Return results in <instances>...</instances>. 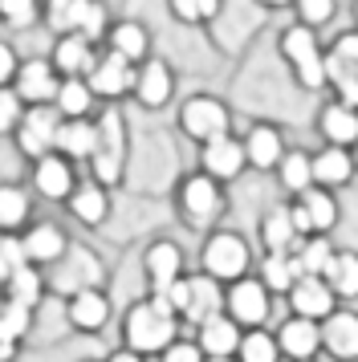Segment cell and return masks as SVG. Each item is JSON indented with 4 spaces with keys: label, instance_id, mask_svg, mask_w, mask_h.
Here are the masks:
<instances>
[{
    "label": "cell",
    "instance_id": "9",
    "mask_svg": "<svg viewBox=\"0 0 358 362\" xmlns=\"http://www.w3.org/2000/svg\"><path fill=\"white\" fill-rule=\"evenodd\" d=\"M163 297L175 305L183 326H200L204 317L224 310V285H220L216 277H208L204 269H200V273H183L175 285L163 289Z\"/></svg>",
    "mask_w": 358,
    "mask_h": 362
},
{
    "label": "cell",
    "instance_id": "2",
    "mask_svg": "<svg viewBox=\"0 0 358 362\" xmlns=\"http://www.w3.org/2000/svg\"><path fill=\"white\" fill-rule=\"evenodd\" d=\"M228 183L212 180L208 171H187L175 180V192H171V208H175L179 224L192 232H212L220 228V220L228 212Z\"/></svg>",
    "mask_w": 358,
    "mask_h": 362
},
{
    "label": "cell",
    "instance_id": "7",
    "mask_svg": "<svg viewBox=\"0 0 358 362\" xmlns=\"http://www.w3.org/2000/svg\"><path fill=\"white\" fill-rule=\"evenodd\" d=\"M200 269L220 285H228V281L253 273V245L236 228H212L204 232V245H200Z\"/></svg>",
    "mask_w": 358,
    "mask_h": 362
},
{
    "label": "cell",
    "instance_id": "41",
    "mask_svg": "<svg viewBox=\"0 0 358 362\" xmlns=\"http://www.w3.org/2000/svg\"><path fill=\"white\" fill-rule=\"evenodd\" d=\"M236 362H281V346H277V334L265 326H253L241 334V346H236Z\"/></svg>",
    "mask_w": 358,
    "mask_h": 362
},
{
    "label": "cell",
    "instance_id": "18",
    "mask_svg": "<svg viewBox=\"0 0 358 362\" xmlns=\"http://www.w3.org/2000/svg\"><path fill=\"white\" fill-rule=\"evenodd\" d=\"M183 273H187V257H183L179 240H171V236H155V240L143 248L146 293H163V289H167V285H175Z\"/></svg>",
    "mask_w": 358,
    "mask_h": 362
},
{
    "label": "cell",
    "instance_id": "38",
    "mask_svg": "<svg viewBox=\"0 0 358 362\" xmlns=\"http://www.w3.org/2000/svg\"><path fill=\"white\" fill-rule=\"evenodd\" d=\"M260 281H265V285H269V293H289V285L297 277H301V264H297V257H293V252H265V257H260V273H257Z\"/></svg>",
    "mask_w": 358,
    "mask_h": 362
},
{
    "label": "cell",
    "instance_id": "45",
    "mask_svg": "<svg viewBox=\"0 0 358 362\" xmlns=\"http://www.w3.org/2000/svg\"><path fill=\"white\" fill-rule=\"evenodd\" d=\"M293 17H297V25L325 29L330 21L338 17V0H293Z\"/></svg>",
    "mask_w": 358,
    "mask_h": 362
},
{
    "label": "cell",
    "instance_id": "25",
    "mask_svg": "<svg viewBox=\"0 0 358 362\" xmlns=\"http://www.w3.org/2000/svg\"><path fill=\"white\" fill-rule=\"evenodd\" d=\"M98 53H102V45H98V41H90V37H81V33H57V37H53V45H49V62L57 66V74H62V78H86V74L94 69Z\"/></svg>",
    "mask_w": 358,
    "mask_h": 362
},
{
    "label": "cell",
    "instance_id": "50",
    "mask_svg": "<svg viewBox=\"0 0 358 362\" xmlns=\"http://www.w3.org/2000/svg\"><path fill=\"white\" fill-rule=\"evenodd\" d=\"M106 362H146V354H139V350H130V346H114L110 354H106Z\"/></svg>",
    "mask_w": 358,
    "mask_h": 362
},
{
    "label": "cell",
    "instance_id": "33",
    "mask_svg": "<svg viewBox=\"0 0 358 362\" xmlns=\"http://www.w3.org/2000/svg\"><path fill=\"white\" fill-rule=\"evenodd\" d=\"M33 187L16 180H0V232H25L33 220Z\"/></svg>",
    "mask_w": 358,
    "mask_h": 362
},
{
    "label": "cell",
    "instance_id": "1",
    "mask_svg": "<svg viewBox=\"0 0 358 362\" xmlns=\"http://www.w3.org/2000/svg\"><path fill=\"white\" fill-rule=\"evenodd\" d=\"M179 329H183V322H179L175 305L163 293H146V297L130 301L127 310H122L118 338H122V346L139 350L146 358H159L163 350L179 338Z\"/></svg>",
    "mask_w": 358,
    "mask_h": 362
},
{
    "label": "cell",
    "instance_id": "36",
    "mask_svg": "<svg viewBox=\"0 0 358 362\" xmlns=\"http://www.w3.org/2000/svg\"><path fill=\"white\" fill-rule=\"evenodd\" d=\"M277 183H281V192L285 196H301L313 187V151H301V147H289L285 151V159L277 163Z\"/></svg>",
    "mask_w": 358,
    "mask_h": 362
},
{
    "label": "cell",
    "instance_id": "40",
    "mask_svg": "<svg viewBox=\"0 0 358 362\" xmlns=\"http://www.w3.org/2000/svg\"><path fill=\"white\" fill-rule=\"evenodd\" d=\"M163 4H167V17L179 29H208L224 0H163Z\"/></svg>",
    "mask_w": 358,
    "mask_h": 362
},
{
    "label": "cell",
    "instance_id": "26",
    "mask_svg": "<svg viewBox=\"0 0 358 362\" xmlns=\"http://www.w3.org/2000/svg\"><path fill=\"white\" fill-rule=\"evenodd\" d=\"M21 245H25L29 264L49 269V264L69 248V232H65V224H57V220H29L25 232H21Z\"/></svg>",
    "mask_w": 358,
    "mask_h": 362
},
{
    "label": "cell",
    "instance_id": "14",
    "mask_svg": "<svg viewBox=\"0 0 358 362\" xmlns=\"http://www.w3.org/2000/svg\"><path fill=\"white\" fill-rule=\"evenodd\" d=\"M81 171L74 159H65L62 151H49L41 159H33L29 163V187L37 199H45V204H65L69 192L78 187Z\"/></svg>",
    "mask_w": 358,
    "mask_h": 362
},
{
    "label": "cell",
    "instance_id": "5",
    "mask_svg": "<svg viewBox=\"0 0 358 362\" xmlns=\"http://www.w3.org/2000/svg\"><path fill=\"white\" fill-rule=\"evenodd\" d=\"M45 289L53 297H69L81 293V289H106V264L90 245L69 240V248L45 269Z\"/></svg>",
    "mask_w": 358,
    "mask_h": 362
},
{
    "label": "cell",
    "instance_id": "16",
    "mask_svg": "<svg viewBox=\"0 0 358 362\" xmlns=\"http://www.w3.org/2000/svg\"><path fill=\"white\" fill-rule=\"evenodd\" d=\"M62 208L74 224H81V228H90V232H102V224L114 212V187L98 183L94 175H81L78 187L69 192V199H65Z\"/></svg>",
    "mask_w": 358,
    "mask_h": 362
},
{
    "label": "cell",
    "instance_id": "22",
    "mask_svg": "<svg viewBox=\"0 0 358 362\" xmlns=\"http://www.w3.org/2000/svg\"><path fill=\"white\" fill-rule=\"evenodd\" d=\"M244 143V159H248V171H277V163L285 159V131L277 122H253L248 131L241 134Z\"/></svg>",
    "mask_w": 358,
    "mask_h": 362
},
{
    "label": "cell",
    "instance_id": "24",
    "mask_svg": "<svg viewBox=\"0 0 358 362\" xmlns=\"http://www.w3.org/2000/svg\"><path fill=\"white\" fill-rule=\"evenodd\" d=\"M102 49H110L118 57H127L130 66H139V62H146L155 53V37H151V29L139 17H114L106 37H102Z\"/></svg>",
    "mask_w": 358,
    "mask_h": 362
},
{
    "label": "cell",
    "instance_id": "56",
    "mask_svg": "<svg viewBox=\"0 0 358 362\" xmlns=\"http://www.w3.org/2000/svg\"><path fill=\"white\" fill-rule=\"evenodd\" d=\"M0 293H4V277H0Z\"/></svg>",
    "mask_w": 358,
    "mask_h": 362
},
{
    "label": "cell",
    "instance_id": "6",
    "mask_svg": "<svg viewBox=\"0 0 358 362\" xmlns=\"http://www.w3.org/2000/svg\"><path fill=\"white\" fill-rule=\"evenodd\" d=\"M110 8L106 0H41V25L49 33H81L102 45V37L110 29Z\"/></svg>",
    "mask_w": 358,
    "mask_h": 362
},
{
    "label": "cell",
    "instance_id": "32",
    "mask_svg": "<svg viewBox=\"0 0 358 362\" xmlns=\"http://www.w3.org/2000/svg\"><path fill=\"white\" fill-rule=\"evenodd\" d=\"M257 236H260V248H265V252H293L297 240H301V232L293 228L289 204H273L269 212L260 216Z\"/></svg>",
    "mask_w": 358,
    "mask_h": 362
},
{
    "label": "cell",
    "instance_id": "12",
    "mask_svg": "<svg viewBox=\"0 0 358 362\" xmlns=\"http://www.w3.org/2000/svg\"><path fill=\"white\" fill-rule=\"evenodd\" d=\"M224 313L236 322L241 329L265 326L269 313H273V293L257 273H244V277L228 281L224 285Z\"/></svg>",
    "mask_w": 358,
    "mask_h": 362
},
{
    "label": "cell",
    "instance_id": "51",
    "mask_svg": "<svg viewBox=\"0 0 358 362\" xmlns=\"http://www.w3.org/2000/svg\"><path fill=\"white\" fill-rule=\"evenodd\" d=\"M265 13H277V8H293V0H257Z\"/></svg>",
    "mask_w": 358,
    "mask_h": 362
},
{
    "label": "cell",
    "instance_id": "30",
    "mask_svg": "<svg viewBox=\"0 0 358 362\" xmlns=\"http://www.w3.org/2000/svg\"><path fill=\"white\" fill-rule=\"evenodd\" d=\"M354 155L350 147H334V143H322L313 151V183L318 187H330V192H342L354 183Z\"/></svg>",
    "mask_w": 358,
    "mask_h": 362
},
{
    "label": "cell",
    "instance_id": "44",
    "mask_svg": "<svg viewBox=\"0 0 358 362\" xmlns=\"http://www.w3.org/2000/svg\"><path fill=\"white\" fill-rule=\"evenodd\" d=\"M293 257H297V264H301V273H325V264H330V257H334V245H330V236L313 232V236H301V240H297Z\"/></svg>",
    "mask_w": 358,
    "mask_h": 362
},
{
    "label": "cell",
    "instance_id": "46",
    "mask_svg": "<svg viewBox=\"0 0 358 362\" xmlns=\"http://www.w3.org/2000/svg\"><path fill=\"white\" fill-rule=\"evenodd\" d=\"M21 264H29L25 245H21V232H0V277L8 281Z\"/></svg>",
    "mask_w": 358,
    "mask_h": 362
},
{
    "label": "cell",
    "instance_id": "43",
    "mask_svg": "<svg viewBox=\"0 0 358 362\" xmlns=\"http://www.w3.org/2000/svg\"><path fill=\"white\" fill-rule=\"evenodd\" d=\"M0 25L8 33H29L41 25V0H0Z\"/></svg>",
    "mask_w": 358,
    "mask_h": 362
},
{
    "label": "cell",
    "instance_id": "23",
    "mask_svg": "<svg viewBox=\"0 0 358 362\" xmlns=\"http://www.w3.org/2000/svg\"><path fill=\"white\" fill-rule=\"evenodd\" d=\"M273 334H277V346H281V358L306 362V358H318L322 354V322H313V317L289 313Z\"/></svg>",
    "mask_w": 358,
    "mask_h": 362
},
{
    "label": "cell",
    "instance_id": "54",
    "mask_svg": "<svg viewBox=\"0 0 358 362\" xmlns=\"http://www.w3.org/2000/svg\"><path fill=\"white\" fill-rule=\"evenodd\" d=\"M204 362H236V358H204Z\"/></svg>",
    "mask_w": 358,
    "mask_h": 362
},
{
    "label": "cell",
    "instance_id": "55",
    "mask_svg": "<svg viewBox=\"0 0 358 362\" xmlns=\"http://www.w3.org/2000/svg\"><path fill=\"white\" fill-rule=\"evenodd\" d=\"M81 362H106V358H81Z\"/></svg>",
    "mask_w": 358,
    "mask_h": 362
},
{
    "label": "cell",
    "instance_id": "15",
    "mask_svg": "<svg viewBox=\"0 0 358 362\" xmlns=\"http://www.w3.org/2000/svg\"><path fill=\"white\" fill-rule=\"evenodd\" d=\"M289 216H293V228L301 232V236H313V232L330 236V232L338 228L342 208H338V196H334L330 187H318V183H313L309 192L289 199Z\"/></svg>",
    "mask_w": 358,
    "mask_h": 362
},
{
    "label": "cell",
    "instance_id": "42",
    "mask_svg": "<svg viewBox=\"0 0 358 362\" xmlns=\"http://www.w3.org/2000/svg\"><path fill=\"white\" fill-rule=\"evenodd\" d=\"M33 329V305L25 301H13V297H0V338L25 346Z\"/></svg>",
    "mask_w": 358,
    "mask_h": 362
},
{
    "label": "cell",
    "instance_id": "52",
    "mask_svg": "<svg viewBox=\"0 0 358 362\" xmlns=\"http://www.w3.org/2000/svg\"><path fill=\"white\" fill-rule=\"evenodd\" d=\"M350 155H354V171H358V143H354V147H350Z\"/></svg>",
    "mask_w": 358,
    "mask_h": 362
},
{
    "label": "cell",
    "instance_id": "47",
    "mask_svg": "<svg viewBox=\"0 0 358 362\" xmlns=\"http://www.w3.org/2000/svg\"><path fill=\"white\" fill-rule=\"evenodd\" d=\"M21 115H25V102H21V94H16L13 86H0V139H13Z\"/></svg>",
    "mask_w": 358,
    "mask_h": 362
},
{
    "label": "cell",
    "instance_id": "8",
    "mask_svg": "<svg viewBox=\"0 0 358 362\" xmlns=\"http://www.w3.org/2000/svg\"><path fill=\"white\" fill-rule=\"evenodd\" d=\"M175 131L195 147L208 139H220L232 131V106L220 94H187L175 110Z\"/></svg>",
    "mask_w": 358,
    "mask_h": 362
},
{
    "label": "cell",
    "instance_id": "10",
    "mask_svg": "<svg viewBox=\"0 0 358 362\" xmlns=\"http://www.w3.org/2000/svg\"><path fill=\"white\" fill-rule=\"evenodd\" d=\"M175 90H179V78H175V66L159 57V53H151L146 62L134 66V90H130V102L146 110V115H159L167 110L171 102H175Z\"/></svg>",
    "mask_w": 358,
    "mask_h": 362
},
{
    "label": "cell",
    "instance_id": "19",
    "mask_svg": "<svg viewBox=\"0 0 358 362\" xmlns=\"http://www.w3.org/2000/svg\"><path fill=\"white\" fill-rule=\"evenodd\" d=\"M62 305H65L69 329H74V334H86V338L102 334V329L110 326V317H114V301H110L106 289H81V293H69V297H62Z\"/></svg>",
    "mask_w": 358,
    "mask_h": 362
},
{
    "label": "cell",
    "instance_id": "48",
    "mask_svg": "<svg viewBox=\"0 0 358 362\" xmlns=\"http://www.w3.org/2000/svg\"><path fill=\"white\" fill-rule=\"evenodd\" d=\"M204 358H208V354L200 350V342H195V338H183V334L159 354V362H204Z\"/></svg>",
    "mask_w": 358,
    "mask_h": 362
},
{
    "label": "cell",
    "instance_id": "31",
    "mask_svg": "<svg viewBox=\"0 0 358 362\" xmlns=\"http://www.w3.org/2000/svg\"><path fill=\"white\" fill-rule=\"evenodd\" d=\"M241 334L244 329L220 310V313H212V317H204V322L195 326V342H200V350H204L208 358H236Z\"/></svg>",
    "mask_w": 358,
    "mask_h": 362
},
{
    "label": "cell",
    "instance_id": "4",
    "mask_svg": "<svg viewBox=\"0 0 358 362\" xmlns=\"http://www.w3.org/2000/svg\"><path fill=\"white\" fill-rule=\"evenodd\" d=\"M277 53H281V62L289 66L293 82L301 86L306 94H322L325 90V45L318 37V29L293 21L289 29H281V37H277Z\"/></svg>",
    "mask_w": 358,
    "mask_h": 362
},
{
    "label": "cell",
    "instance_id": "57",
    "mask_svg": "<svg viewBox=\"0 0 358 362\" xmlns=\"http://www.w3.org/2000/svg\"><path fill=\"white\" fill-rule=\"evenodd\" d=\"M306 362H318V358H306Z\"/></svg>",
    "mask_w": 358,
    "mask_h": 362
},
{
    "label": "cell",
    "instance_id": "21",
    "mask_svg": "<svg viewBox=\"0 0 358 362\" xmlns=\"http://www.w3.org/2000/svg\"><path fill=\"white\" fill-rule=\"evenodd\" d=\"M57 86H62V74L57 66L45 57H21L16 66V78H13V90L21 94L25 106H41V102H53L57 98Z\"/></svg>",
    "mask_w": 358,
    "mask_h": 362
},
{
    "label": "cell",
    "instance_id": "35",
    "mask_svg": "<svg viewBox=\"0 0 358 362\" xmlns=\"http://www.w3.org/2000/svg\"><path fill=\"white\" fill-rule=\"evenodd\" d=\"M53 106H57L62 118H94L98 110H102V102H98V94L90 90L86 78H62Z\"/></svg>",
    "mask_w": 358,
    "mask_h": 362
},
{
    "label": "cell",
    "instance_id": "3",
    "mask_svg": "<svg viewBox=\"0 0 358 362\" xmlns=\"http://www.w3.org/2000/svg\"><path fill=\"white\" fill-rule=\"evenodd\" d=\"M127 163H130V122L118 106H102L98 110V139L90 151V175L106 187H122L127 183Z\"/></svg>",
    "mask_w": 358,
    "mask_h": 362
},
{
    "label": "cell",
    "instance_id": "11",
    "mask_svg": "<svg viewBox=\"0 0 358 362\" xmlns=\"http://www.w3.org/2000/svg\"><path fill=\"white\" fill-rule=\"evenodd\" d=\"M57 127H62V115H57L53 102L25 106V115H21V122H16V131H13L16 155L25 163H33V159H41L49 151H57Z\"/></svg>",
    "mask_w": 358,
    "mask_h": 362
},
{
    "label": "cell",
    "instance_id": "29",
    "mask_svg": "<svg viewBox=\"0 0 358 362\" xmlns=\"http://www.w3.org/2000/svg\"><path fill=\"white\" fill-rule=\"evenodd\" d=\"M318 134H322V143H334V147H354L358 143V106L342 98H330L322 102V110H318Z\"/></svg>",
    "mask_w": 358,
    "mask_h": 362
},
{
    "label": "cell",
    "instance_id": "28",
    "mask_svg": "<svg viewBox=\"0 0 358 362\" xmlns=\"http://www.w3.org/2000/svg\"><path fill=\"white\" fill-rule=\"evenodd\" d=\"M285 301H289V313H301V317H313V322H322L330 310H338V297L325 285L322 273H301L289 285Z\"/></svg>",
    "mask_w": 358,
    "mask_h": 362
},
{
    "label": "cell",
    "instance_id": "20",
    "mask_svg": "<svg viewBox=\"0 0 358 362\" xmlns=\"http://www.w3.org/2000/svg\"><path fill=\"white\" fill-rule=\"evenodd\" d=\"M200 171H208L212 180L220 183H236L248 171V159H244V143L241 134H220V139H208L200 143Z\"/></svg>",
    "mask_w": 358,
    "mask_h": 362
},
{
    "label": "cell",
    "instance_id": "53",
    "mask_svg": "<svg viewBox=\"0 0 358 362\" xmlns=\"http://www.w3.org/2000/svg\"><path fill=\"white\" fill-rule=\"evenodd\" d=\"M350 13H354V25H358V0H354V4H350Z\"/></svg>",
    "mask_w": 358,
    "mask_h": 362
},
{
    "label": "cell",
    "instance_id": "49",
    "mask_svg": "<svg viewBox=\"0 0 358 362\" xmlns=\"http://www.w3.org/2000/svg\"><path fill=\"white\" fill-rule=\"evenodd\" d=\"M16 66H21V53L8 37H0V86H13L16 78Z\"/></svg>",
    "mask_w": 358,
    "mask_h": 362
},
{
    "label": "cell",
    "instance_id": "34",
    "mask_svg": "<svg viewBox=\"0 0 358 362\" xmlns=\"http://www.w3.org/2000/svg\"><path fill=\"white\" fill-rule=\"evenodd\" d=\"M98 139V115L94 118H62L57 127V151L74 163H86Z\"/></svg>",
    "mask_w": 358,
    "mask_h": 362
},
{
    "label": "cell",
    "instance_id": "39",
    "mask_svg": "<svg viewBox=\"0 0 358 362\" xmlns=\"http://www.w3.org/2000/svg\"><path fill=\"white\" fill-rule=\"evenodd\" d=\"M0 297H13V301H25V305H41L49 297V289H45V269H37V264H21L13 277L4 281V293Z\"/></svg>",
    "mask_w": 358,
    "mask_h": 362
},
{
    "label": "cell",
    "instance_id": "37",
    "mask_svg": "<svg viewBox=\"0 0 358 362\" xmlns=\"http://www.w3.org/2000/svg\"><path fill=\"white\" fill-rule=\"evenodd\" d=\"M322 277L338 301H358V252L354 248H334Z\"/></svg>",
    "mask_w": 358,
    "mask_h": 362
},
{
    "label": "cell",
    "instance_id": "13",
    "mask_svg": "<svg viewBox=\"0 0 358 362\" xmlns=\"http://www.w3.org/2000/svg\"><path fill=\"white\" fill-rule=\"evenodd\" d=\"M325 90L358 106V29L338 33L325 49Z\"/></svg>",
    "mask_w": 358,
    "mask_h": 362
},
{
    "label": "cell",
    "instance_id": "17",
    "mask_svg": "<svg viewBox=\"0 0 358 362\" xmlns=\"http://www.w3.org/2000/svg\"><path fill=\"white\" fill-rule=\"evenodd\" d=\"M86 82H90V90L98 94L102 106H122V102L130 98V90H134V66H130L127 57L102 49L94 69L86 74Z\"/></svg>",
    "mask_w": 358,
    "mask_h": 362
},
{
    "label": "cell",
    "instance_id": "27",
    "mask_svg": "<svg viewBox=\"0 0 358 362\" xmlns=\"http://www.w3.org/2000/svg\"><path fill=\"white\" fill-rule=\"evenodd\" d=\"M322 354L334 362H358V310H330L322 317Z\"/></svg>",
    "mask_w": 358,
    "mask_h": 362
}]
</instances>
